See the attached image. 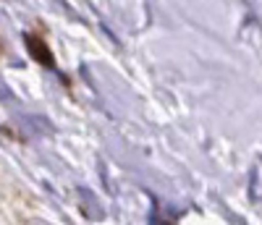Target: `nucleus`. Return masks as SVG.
Instances as JSON below:
<instances>
[{"label": "nucleus", "instance_id": "obj_1", "mask_svg": "<svg viewBox=\"0 0 262 225\" xmlns=\"http://www.w3.org/2000/svg\"><path fill=\"white\" fill-rule=\"evenodd\" d=\"M76 194H79V205H81L84 215L90 217V220H102V217H105V210H102V205H100V201L95 199V194H92L90 189H79Z\"/></svg>", "mask_w": 262, "mask_h": 225}, {"label": "nucleus", "instance_id": "obj_2", "mask_svg": "<svg viewBox=\"0 0 262 225\" xmlns=\"http://www.w3.org/2000/svg\"><path fill=\"white\" fill-rule=\"evenodd\" d=\"M24 39H27V48H29V53H32L34 60L45 63V65H53V55L48 53V44L45 42H42L39 37H34V34H27Z\"/></svg>", "mask_w": 262, "mask_h": 225}, {"label": "nucleus", "instance_id": "obj_3", "mask_svg": "<svg viewBox=\"0 0 262 225\" xmlns=\"http://www.w3.org/2000/svg\"><path fill=\"white\" fill-rule=\"evenodd\" d=\"M29 225H50V222H45V220H39V217H34V220H32Z\"/></svg>", "mask_w": 262, "mask_h": 225}]
</instances>
